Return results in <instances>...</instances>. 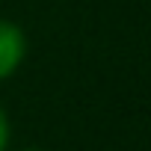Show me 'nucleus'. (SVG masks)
Here are the masks:
<instances>
[{
  "label": "nucleus",
  "instance_id": "nucleus-1",
  "mask_svg": "<svg viewBox=\"0 0 151 151\" xmlns=\"http://www.w3.org/2000/svg\"><path fill=\"white\" fill-rule=\"evenodd\" d=\"M24 56V36L15 24L0 21V77L15 71V65Z\"/></svg>",
  "mask_w": 151,
  "mask_h": 151
},
{
  "label": "nucleus",
  "instance_id": "nucleus-2",
  "mask_svg": "<svg viewBox=\"0 0 151 151\" xmlns=\"http://www.w3.org/2000/svg\"><path fill=\"white\" fill-rule=\"evenodd\" d=\"M6 136H9V127H6V119H3V113H0V151L6 148Z\"/></svg>",
  "mask_w": 151,
  "mask_h": 151
}]
</instances>
